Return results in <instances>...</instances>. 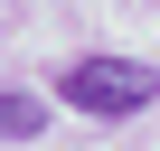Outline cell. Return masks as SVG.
<instances>
[{
    "mask_svg": "<svg viewBox=\"0 0 160 151\" xmlns=\"http://www.w3.org/2000/svg\"><path fill=\"white\" fill-rule=\"evenodd\" d=\"M57 95H66L75 113H94V123H122V113L151 104V66H141V57H75V66L57 76Z\"/></svg>",
    "mask_w": 160,
    "mask_h": 151,
    "instance_id": "cell-1",
    "label": "cell"
},
{
    "mask_svg": "<svg viewBox=\"0 0 160 151\" xmlns=\"http://www.w3.org/2000/svg\"><path fill=\"white\" fill-rule=\"evenodd\" d=\"M38 132H47V113L28 95H0V142H38Z\"/></svg>",
    "mask_w": 160,
    "mask_h": 151,
    "instance_id": "cell-2",
    "label": "cell"
}]
</instances>
